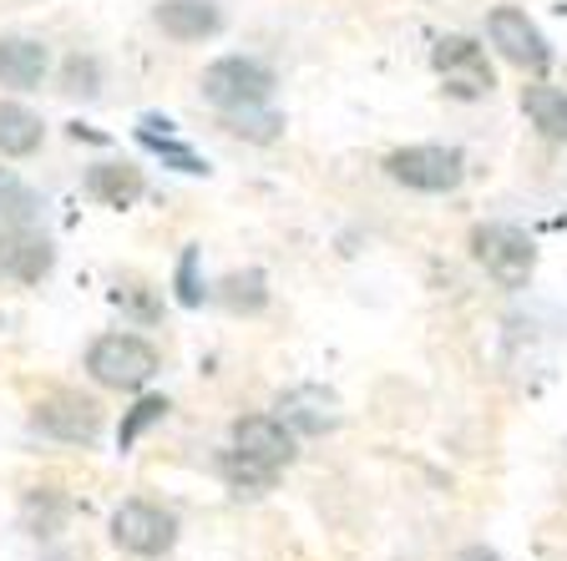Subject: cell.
I'll use <instances>...</instances> for the list:
<instances>
[{"instance_id":"10","label":"cell","mask_w":567,"mask_h":561,"mask_svg":"<svg viewBox=\"0 0 567 561\" xmlns=\"http://www.w3.org/2000/svg\"><path fill=\"white\" fill-rule=\"evenodd\" d=\"M228 445L254 460H264V466H279V470L299 460V435L289 430L279 415H238L234 430H228Z\"/></svg>"},{"instance_id":"25","label":"cell","mask_w":567,"mask_h":561,"mask_svg":"<svg viewBox=\"0 0 567 561\" xmlns=\"http://www.w3.org/2000/svg\"><path fill=\"white\" fill-rule=\"evenodd\" d=\"M177 304H188V309H198L203 304V279H198V243H188L183 248V258H177Z\"/></svg>"},{"instance_id":"14","label":"cell","mask_w":567,"mask_h":561,"mask_svg":"<svg viewBox=\"0 0 567 561\" xmlns=\"http://www.w3.org/2000/svg\"><path fill=\"white\" fill-rule=\"evenodd\" d=\"M51 71V51L35 35H0V86L11 92H35Z\"/></svg>"},{"instance_id":"15","label":"cell","mask_w":567,"mask_h":561,"mask_svg":"<svg viewBox=\"0 0 567 561\" xmlns=\"http://www.w3.org/2000/svg\"><path fill=\"white\" fill-rule=\"evenodd\" d=\"M284 470L279 466H264V460L244 456V450H218V480H224L228 491L238 496V501H259V496H269L274 486H279Z\"/></svg>"},{"instance_id":"13","label":"cell","mask_w":567,"mask_h":561,"mask_svg":"<svg viewBox=\"0 0 567 561\" xmlns=\"http://www.w3.org/2000/svg\"><path fill=\"white\" fill-rule=\"evenodd\" d=\"M153 25L177 46H198L224 31V11H218V0H157Z\"/></svg>"},{"instance_id":"6","label":"cell","mask_w":567,"mask_h":561,"mask_svg":"<svg viewBox=\"0 0 567 561\" xmlns=\"http://www.w3.org/2000/svg\"><path fill=\"white\" fill-rule=\"evenodd\" d=\"M112 541H117L127 557L157 561V557H167V551L177 547V516L167 511V506H157V501L132 496V501H122L117 511H112Z\"/></svg>"},{"instance_id":"4","label":"cell","mask_w":567,"mask_h":561,"mask_svg":"<svg viewBox=\"0 0 567 561\" xmlns=\"http://www.w3.org/2000/svg\"><path fill=\"white\" fill-rule=\"evenodd\" d=\"M274 86H279V76H274V66L259 56H218L213 66H203V76H198L203 102L218 106V112L264 106L274 96Z\"/></svg>"},{"instance_id":"11","label":"cell","mask_w":567,"mask_h":561,"mask_svg":"<svg viewBox=\"0 0 567 561\" xmlns=\"http://www.w3.org/2000/svg\"><path fill=\"white\" fill-rule=\"evenodd\" d=\"M82 193L96 202V208H137L142 193H147V177H142L137 163H127V157H96L92 167L82 173Z\"/></svg>"},{"instance_id":"1","label":"cell","mask_w":567,"mask_h":561,"mask_svg":"<svg viewBox=\"0 0 567 561\" xmlns=\"http://www.w3.org/2000/svg\"><path fill=\"white\" fill-rule=\"evenodd\" d=\"M163 370V354L157 344H147L142 334H102L86 350V374H92L102 389H117V395H137L147 389Z\"/></svg>"},{"instance_id":"9","label":"cell","mask_w":567,"mask_h":561,"mask_svg":"<svg viewBox=\"0 0 567 561\" xmlns=\"http://www.w3.org/2000/svg\"><path fill=\"white\" fill-rule=\"evenodd\" d=\"M56 269V243H51L35 222H6L0 228V273L11 283H41Z\"/></svg>"},{"instance_id":"24","label":"cell","mask_w":567,"mask_h":561,"mask_svg":"<svg viewBox=\"0 0 567 561\" xmlns=\"http://www.w3.org/2000/svg\"><path fill=\"white\" fill-rule=\"evenodd\" d=\"M142 142H147V147H153V153H163V163H173L177 173H208V163H203L198 153H188V147H183V142H173V122H167L163 127V137H157V132H142Z\"/></svg>"},{"instance_id":"26","label":"cell","mask_w":567,"mask_h":561,"mask_svg":"<svg viewBox=\"0 0 567 561\" xmlns=\"http://www.w3.org/2000/svg\"><path fill=\"white\" fill-rule=\"evenodd\" d=\"M461 561H502V557H496V551H486V547H466V551H461Z\"/></svg>"},{"instance_id":"16","label":"cell","mask_w":567,"mask_h":561,"mask_svg":"<svg viewBox=\"0 0 567 561\" xmlns=\"http://www.w3.org/2000/svg\"><path fill=\"white\" fill-rule=\"evenodd\" d=\"M47 142V122L35 117L25 102H0V157L6 163H21V157H35Z\"/></svg>"},{"instance_id":"23","label":"cell","mask_w":567,"mask_h":561,"mask_svg":"<svg viewBox=\"0 0 567 561\" xmlns=\"http://www.w3.org/2000/svg\"><path fill=\"white\" fill-rule=\"evenodd\" d=\"M117 304L127 309L137 324H157V314H163V299H157V289H153V283H142V279L117 283Z\"/></svg>"},{"instance_id":"3","label":"cell","mask_w":567,"mask_h":561,"mask_svg":"<svg viewBox=\"0 0 567 561\" xmlns=\"http://www.w3.org/2000/svg\"><path fill=\"white\" fill-rule=\"evenodd\" d=\"M385 177L411 187V193H425V198H441V193H456L466 183V157L446 142H415V147H395L385 157Z\"/></svg>"},{"instance_id":"20","label":"cell","mask_w":567,"mask_h":561,"mask_svg":"<svg viewBox=\"0 0 567 561\" xmlns=\"http://www.w3.org/2000/svg\"><path fill=\"white\" fill-rule=\"evenodd\" d=\"M224 132L254 142V147H274V142L284 137V117L269 102L264 106H238V112H224Z\"/></svg>"},{"instance_id":"12","label":"cell","mask_w":567,"mask_h":561,"mask_svg":"<svg viewBox=\"0 0 567 561\" xmlns=\"http://www.w3.org/2000/svg\"><path fill=\"white\" fill-rule=\"evenodd\" d=\"M274 415H279L299 440H309V435H330L334 425H340V399L324 385H295L274 399Z\"/></svg>"},{"instance_id":"21","label":"cell","mask_w":567,"mask_h":561,"mask_svg":"<svg viewBox=\"0 0 567 561\" xmlns=\"http://www.w3.org/2000/svg\"><path fill=\"white\" fill-rule=\"evenodd\" d=\"M61 92L76 96V102L102 96V61H96L92 51H71V56L61 61Z\"/></svg>"},{"instance_id":"18","label":"cell","mask_w":567,"mask_h":561,"mask_svg":"<svg viewBox=\"0 0 567 561\" xmlns=\"http://www.w3.org/2000/svg\"><path fill=\"white\" fill-rule=\"evenodd\" d=\"M213 299L228 309V314H264L269 309V279L259 269H234L218 279Z\"/></svg>"},{"instance_id":"19","label":"cell","mask_w":567,"mask_h":561,"mask_svg":"<svg viewBox=\"0 0 567 561\" xmlns=\"http://www.w3.org/2000/svg\"><path fill=\"white\" fill-rule=\"evenodd\" d=\"M21 521L31 537H56V531L66 527V496H61L56 486H31L21 501Z\"/></svg>"},{"instance_id":"5","label":"cell","mask_w":567,"mask_h":561,"mask_svg":"<svg viewBox=\"0 0 567 561\" xmlns=\"http://www.w3.org/2000/svg\"><path fill=\"white\" fill-rule=\"evenodd\" d=\"M31 430L56 440V445H82V450H92L106 430V415L92 395H82V389H51L47 399L31 405Z\"/></svg>"},{"instance_id":"17","label":"cell","mask_w":567,"mask_h":561,"mask_svg":"<svg viewBox=\"0 0 567 561\" xmlns=\"http://www.w3.org/2000/svg\"><path fill=\"white\" fill-rule=\"evenodd\" d=\"M522 112L547 142H567V92L553 82H532L522 86Z\"/></svg>"},{"instance_id":"8","label":"cell","mask_w":567,"mask_h":561,"mask_svg":"<svg viewBox=\"0 0 567 561\" xmlns=\"http://www.w3.org/2000/svg\"><path fill=\"white\" fill-rule=\"evenodd\" d=\"M431 66L441 71L446 96H456V102H482V96L496 92L486 51H482V41H472V35H441L436 51H431Z\"/></svg>"},{"instance_id":"7","label":"cell","mask_w":567,"mask_h":561,"mask_svg":"<svg viewBox=\"0 0 567 561\" xmlns=\"http://www.w3.org/2000/svg\"><path fill=\"white\" fill-rule=\"evenodd\" d=\"M486 41L496 46L502 61H512L517 71H532V76H543V71L553 66L547 35L537 31V21H532L522 6H496V11L486 15Z\"/></svg>"},{"instance_id":"22","label":"cell","mask_w":567,"mask_h":561,"mask_svg":"<svg viewBox=\"0 0 567 561\" xmlns=\"http://www.w3.org/2000/svg\"><path fill=\"white\" fill-rule=\"evenodd\" d=\"M167 395H142L137 405L122 415V425H117V450H132V445L142 440V430H153V425H163L167 420Z\"/></svg>"},{"instance_id":"2","label":"cell","mask_w":567,"mask_h":561,"mask_svg":"<svg viewBox=\"0 0 567 561\" xmlns=\"http://www.w3.org/2000/svg\"><path fill=\"white\" fill-rule=\"evenodd\" d=\"M472 258H476V269L507 293L527 289L532 273H537V243L522 228H512V222H482V228H472Z\"/></svg>"}]
</instances>
